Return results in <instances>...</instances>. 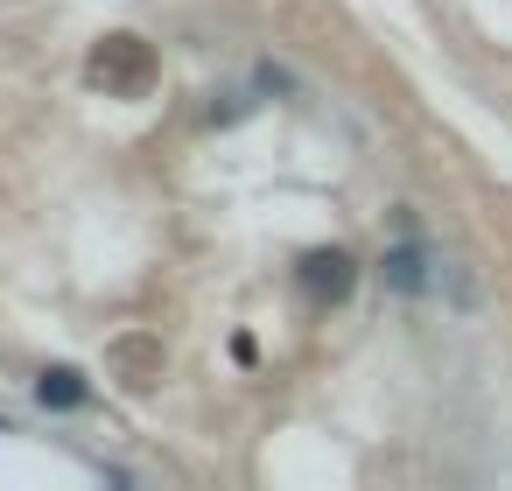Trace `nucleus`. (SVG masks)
<instances>
[{
  "mask_svg": "<svg viewBox=\"0 0 512 491\" xmlns=\"http://www.w3.org/2000/svg\"><path fill=\"white\" fill-rule=\"evenodd\" d=\"M148 71H155V57H148L141 36H106V43L92 50V78H99L106 92H141Z\"/></svg>",
  "mask_w": 512,
  "mask_h": 491,
  "instance_id": "f257e3e1",
  "label": "nucleus"
},
{
  "mask_svg": "<svg viewBox=\"0 0 512 491\" xmlns=\"http://www.w3.org/2000/svg\"><path fill=\"white\" fill-rule=\"evenodd\" d=\"M379 274H386V288H400V295H428V288H435V274H428V253H421V239H400V246H386Z\"/></svg>",
  "mask_w": 512,
  "mask_h": 491,
  "instance_id": "f03ea898",
  "label": "nucleus"
},
{
  "mask_svg": "<svg viewBox=\"0 0 512 491\" xmlns=\"http://www.w3.org/2000/svg\"><path fill=\"white\" fill-rule=\"evenodd\" d=\"M351 281H358V267H351V253H344V246H330V253H309V260H302V288H309V295L344 302V295H351Z\"/></svg>",
  "mask_w": 512,
  "mask_h": 491,
  "instance_id": "7ed1b4c3",
  "label": "nucleus"
},
{
  "mask_svg": "<svg viewBox=\"0 0 512 491\" xmlns=\"http://www.w3.org/2000/svg\"><path fill=\"white\" fill-rule=\"evenodd\" d=\"M36 400H43V407H85V379H78L71 365H50V372L36 379Z\"/></svg>",
  "mask_w": 512,
  "mask_h": 491,
  "instance_id": "20e7f679",
  "label": "nucleus"
}]
</instances>
